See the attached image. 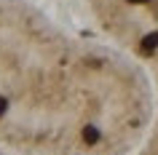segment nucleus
I'll use <instances>...</instances> for the list:
<instances>
[{
	"label": "nucleus",
	"instance_id": "nucleus-1",
	"mask_svg": "<svg viewBox=\"0 0 158 155\" xmlns=\"http://www.w3.org/2000/svg\"><path fill=\"white\" fill-rule=\"evenodd\" d=\"M148 96L107 54L67 40L24 0H0V137L27 150H123Z\"/></svg>",
	"mask_w": 158,
	"mask_h": 155
},
{
	"label": "nucleus",
	"instance_id": "nucleus-2",
	"mask_svg": "<svg viewBox=\"0 0 158 155\" xmlns=\"http://www.w3.org/2000/svg\"><path fill=\"white\" fill-rule=\"evenodd\" d=\"M94 19L121 46L158 62V0H86Z\"/></svg>",
	"mask_w": 158,
	"mask_h": 155
}]
</instances>
